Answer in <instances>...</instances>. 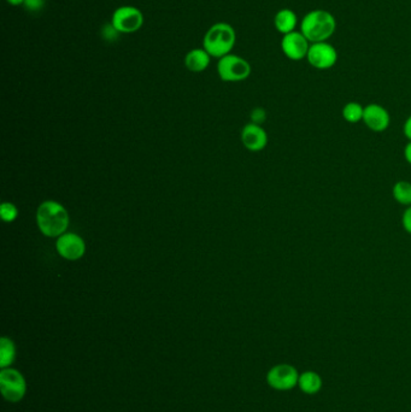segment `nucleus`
<instances>
[{"mask_svg": "<svg viewBox=\"0 0 411 412\" xmlns=\"http://www.w3.org/2000/svg\"><path fill=\"white\" fill-rule=\"evenodd\" d=\"M69 214L56 200L41 202L36 210V224L43 235L48 238H60L67 233L69 227Z\"/></svg>", "mask_w": 411, "mask_h": 412, "instance_id": "f257e3e1", "label": "nucleus"}, {"mask_svg": "<svg viewBox=\"0 0 411 412\" xmlns=\"http://www.w3.org/2000/svg\"><path fill=\"white\" fill-rule=\"evenodd\" d=\"M299 30L310 43H323L328 41L335 33L337 20L327 10H312L302 18Z\"/></svg>", "mask_w": 411, "mask_h": 412, "instance_id": "f03ea898", "label": "nucleus"}, {"mask_svg": "<svg viewBox=\"0 0 411 412\" xmlns=\"http://www.w3.org/2000/svg\"><path fill=\"white\" fill-rule=\"evenodd\" d=\"M235 40L237 34L233 27L225 22H220L209 28L204 36L203 48L210 56L220 60L230 55L235 45Z\"/></svg>", "mask_w": 411, "mask_h": 412, "instance_id": "7ed1b4c3", "label": "nucleus"}, {"mask_svg": "<svg viewBox=\"0 0 411 412\" xmlns=\"http://www.w3.org/2000/svg\"><path fill=\"white\" fill-rule=\"evenodd\" d=\"M251 64L243 57L227 55L218 60L217 73L222 81L240 82L251 75Z\"/></svg>", "mask_w": 411, "mask_h": 412, "instance_id": "20e7f679", "label": "nucleus"}, {"mask_svg": "<svg viewBox=\"0 0 411 412\" xmlns=\"http://www.w3.org/2000/svg\"><path fill=\"white\" fill-rule=\"evenodd\" d=\"M111 25L120 34H132L143 27V13L130 5L120 6L113 11Z\"/></svg>", "mask_w": 411, "mask_h": 412, "instance_id": "39448f33", "label": "nucleus"}, {"mask_svg": "<svg viewBox=\"0 0 411 412\" xmlns=\"http://www.w3.org/2000/svg\"><path fill=\"white\" fill-rule=\"evenodd\" d=\"M0 390L8 401L18 403L26 394V380L18 370L5 368L0 373Z\"/></svg>", "mask_w": 411, "mask_h": 412, "instance_id": "423d86ee", "label": "nucleus"}, {"mask_svg": "<svg viewBox=\"0 0 411 412\" xmlns=\"http://www.w3.org/2000/svg\"><path fill=\"white\" fill-rule=\"evenodd\" d=\"M299 373L293 365L277 364L267 373V383L277 391H291L298 386Z\"/></svg>", "mask_w": 411, "mask_h": 412, "instance_id": "0eeeda50", "label": "nucleus"}, {"mask_svg": "<svg viewBox=\"0 0 411 412\" xmlns=\"http://www.w3.org/2000/svg\"><path fill=\"white\" fill-rule=\"evenodd\" d=\"M337 48L328 41L314 43L307 52V60L312 68L317 70H328L333 68L337 62Z\"/></svg>", "mask_w": 411, "mask_h": 412, "instance_id": "6e6552de", "label": "nucleus"}, {"mask_svg": "<svg viewBox=\"0 0 411 412\" xmlns=\"http://www.w3.org/2000/svg\"><path fill=\"white\" fill-rule=\"evenodd\" d=\"M281 51L287 58L293 62L307 60V52L312 43L304 36L300 30L286 34L281 39Z\"/></svg>", "mask_w": 411, "mask_h": 412, "instance_id": "1a4fd4ad", "label": "nucleus"}, {"mask_svg": "<svg viewBox=\"0 0 411 412\" xmlns=\"http://www.w3.org/2000/svg\"><path fill=\"white\" fill-rule=\"evenodd\" d=\"M56 249L67 261H78L86 254V242L75 233H64L57 238Z\"/></svg>", "mask_w": 411, "mask_h": 412, "instance_id": "9d476101", "label": "nucleus"}, {"mask_svg": "<svg viewBox=\"0 0 411 412\" xmlns=\"http://www.w3.org/2000/svg\"><path fill=\"white\" fill-rule=\"evenodd\" d=\"M363 122L372 132L382 133L390 127V112L380 104H369L364 107Z\"/></svg>", "mask_w": 411, "mask_h": 412, "instance_id": "9b49d317", "label": "nucleus"}, {"mask_svg": "<svg viewBox=\"0 0 411 412\" xmlns=\"http://www.w3.org/2000/svg\"><path fill=\"white\" fill-rule=\"evenodd\" d=\"M244 146L251 152H260L268 145V134L260 125L249 123L242 132Z\"/></svg>", "mask_w": 411, "mask_h": 412, "instance_id": "f8f14e48", "label": "nucleus"}, {"mask_svg": "<svg viewBox=\"0 0 411 412\" xmlns=\"http://www.w3.org/2000/svg\"><path fill=\"white\" fill-rule=\"evenodd\" d=\"M274 26L282 35L290 34L292 32H295V28L298 26V16L293 10L288 8L279 10L274 18Z\"/></svg>", "mask_w": 411, "mask_h": 412, "instance_id": "ddd939ff", "label": "nucleus"}, {"mask_svg": "<svg viewBox=\"0 0 411 412\" xmlns=\"http://www.w3.org/2000/svg\"><path fill=\"white\" fill-rule=\"evenodd\" d=\"M211 56L205 48H193L185 57V65L190 71L202 73L208 69Z\"/></svg>", "mask_w": 411, "mask_h": 412, "instance_id": "4468645a", "label": "nucleus"}, {"mask_svg": "<svg viewBox=\"0 0 411 412\" xmlns=\"http://www.w3.org/2000/svg\"><path fill=\"white\" fill-rule=\"evenodd\" d=\"M323 381L320 373L312 370H307L304 373H299L298 387L304 394L315 395L322 390Z\"/></svg>", "mask_w": 411, "mask_h": 412, "instance_id": "2eb2a0df", "label": "nucleus"}, {"mask_svg": "<svg viewBox=\"0 0 411 412\" xmlns=\"http://www.w3.org/2000/svg\"><path fill=\"white\" fill-rule=\"evenodd\" d=\"M16 357V348L13 340L3 336L0 339V368L5 369V368H10V365L13 364Z\"/></svg>", "mask_w": 411, "mask_h": 412, "instance_id": "dca6fc26", "label": "nucleus"}, {"mask_svg": "<svg viewBox=\"0 0 411 412\" xmlns=\"http://www.w3.org/2000/svg\"><path fill=\"white\" fill-rule=\"evenodd\" d=\"M392 195L394 200L400 205H411V182L409 181H398L392 188Z\"/></svg>", "mask_w": 411, "mask_h": 412, "instance_id": "f3484780", "label": "nucleus"}, {"mask_svg": "<svg viewBox=\"0 0 411 412\" xmlns=\"http://www.w3.org/2000/svg\"><path fill=\"white\" fill-rule=\"evenodd\" d=\"M342 118L347 121V123L356 125V123H359L361 121H363L364 107L357 102H350V103L345 104V107L342 108Z\"/></svg>", "mask_w": 411, "mask_h": 412, "instance_id": "a211bd4d", "label": "nucleus"}, {"mask_svg": "<svg viewBox=\"0 0 411 412\" xmlns=\"http://www.w3.org/2000/svg\"><path fill=\"white\" fill-rule=\"evenodd\" d=\"M0 216L4 222H13L18 217V209L13 202H3L0 206Z\"/></svg>", "mask_w": 411, "mask_h": 412, "instance_id": "6ab92c4d", "label": "nucleus"}, {"mask_svg": "<svg viewBox=\"0 0 411 412\" xmlns=\"http://www.w3.org/2000/svg\"><path fill=\"white\" fill-rule=\"evenodd\" d=\"M43 5H45V0H25L23 3L25 9L31 13H38L43 9Z\"/></svg>", "mask_w": 411, "mask_h": 412, "instance_id": "aec40b11", "label": "nucleus"}, {"mask_svg": "<svg viewBox=\"0 0 411 412\" xmlns=\"http://www.w3.org/2000/svg\"><path fill=\"white\" fill-rule=\"evenodd\" d=\"M402 224L404 231L411 235V205L407 206L405 211L403 212Z\"/></svg>", "mask_w": 411, "mask_h": 412, "instance_id": "412c9836", "label": "nucleus"}, {"mask_svg": "<svg viewBox=\"0 0 411 412\" xmlns=\"http://www.w3.org/2000/svg\"><path fill=\"white\" fill-rule=\"evenodd\" d=\"M265 117H267V114L264 111V109L257 108L255 110H252V123L260 125V123H263L264 121H265Z\"/></svg>", "mask_w": 411, "mask_h": 412, "instance_id": "4be33fe9", "label": "nucleus"}, {"mask_svg": "<svg viewBox=\"0 0 411 412\" xmlns=\"http://www.w3.org/2000/svg\"><path fill=\"white\" fill-rule=\"evenodd\" d=\"M118 34H120V33H118V32H117V30L113 28L111 23H110L109 26L104 27V29H103V36H104L105 39L106 40L117 39Z\"/></svg>", "mask_w": 411, "mask_h": 412, "instance_id": "5701e85b", "label": "nucleus"}, {"mask_svg": "<svg viewBox=\"0 0 411 412\" xmlns=\"http://www.w3.org/2000/svg\"><path fill=\"white\" fill-rule=\"evenodd\" d=\"M403 132H404V135L407 137V140L411 142V115L405 121L404 127H403Z\"/></svg>", "mask_w": 411, "mask_h": 412, "instance_id": "b1692460", "label": "nucleus"}, {"mask_svg": "<svg viewBox=\"0 0 411 412\" xmlns=\"http://www.w3.org/2000/svg\"><path fill=\"white\" fill-rule=\"evenodd\" d=\"M404 158L411 165V142H407V146L404 149Z\"/></svg>", "mask_w": 411, "mask_h": 412, "instance_id": "393cba45", "label": "nucleus"}, {"mask_svg": "<svg viewBox=\"0 0 411 412\" xmlns=\"http://www.w3.org/2000/svg\"><path fill=\"white\" fill-rule=\"evenodd\" d=\"M6 1H8V4L13 5V6H20L25 3V0H6Z\"/></svg>", "mask_w": 411, "mask_h": 412, "instance_id": "a878e982", "label": "nucleus"}]
</instances>
